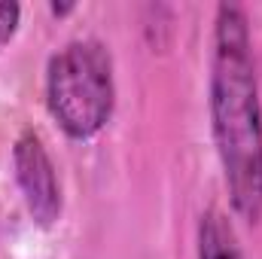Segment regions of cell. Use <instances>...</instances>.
<instances>
[{"label": "cell", "mask_w": 262, "mask_h": 259, "mask_svg": "<svg viewBox=\"0 0 262 259\" xmlns=\"http://www.w3.org/2000/svg\"><path fill=\"white\" fill-rule=\"evenodd\" d=\"M46 107L70 140H89L113 116V58L98 40H73L46 67Z\"/></svg>", "instance_id": "2"}, {"label": "cell", "mask_w": 262, "mask_h": 259, "mask_svg": "<svg viewBox=\"0 0 262 259\" xmlns=\"http://www.w3.org/2000/svg\"><path fill=\"white\" fill-rule=\"evenodd\" d=\"M207 107L232 210L244 223H256L262 217V101L250 21L238 3L216 6Z\"/></svg>", "instance_id": "1"}, {"label": "cell", "mask_w": 262, "mask_h": 259, "mask_svg": "<svg viewBox=\"0 0 262 259\" xmlns=\"http://www.w3.org/2000/svg\"><path fill=\"white\" fill-rule=\"evenodd\" d=\"M70 9H73L70 3H61V6H58V3H52V12H55V15H67Z\"/></svg>", "instance_id": "6"}, {"label": "cell", "mask_w": 262, "mask_h": 259, "mask_svg": "<svg viewBox=\"0 0 262 259\" xmlns=\"http://www.w3.org/2000/svg\"><path fill=\"white\" fill-rule=\"evenodd\" d=\"M198 259H247L235 226L216 207L204 210L198 220Z\"/></svg>", "instance_id": "4"}, {"label": "cell", "mask_w": 262, "mask_h": 259, "mask_svg": "<svg viewBox=\"0 0 262 259\" xmlns=\"http://www.w3.org/2000/svg\"><path fill=\"white\" fill-rule=\"evenodd\" d=\"M12 171L34 223L43 229L55 226L61 217V183H58L55 162L37 131L28 128L18 134L12 146Z\"/></svg>", "instance_id": "3"}, {"label": "cell", "mask_w": 262, "mask_h": 259, "mask_svg": "<svg viewBox=\"0 0 262 259\" xmlns=\"http://www.w3.org/2000/svg\"><path fill=\"white\" fill-rule=\"evenodd\" d=\"M18 21H21V6H18V3H9V0H3V3H0V49L15 37Z\"/></svg>", "instance_id": "5"}]
</instances>
